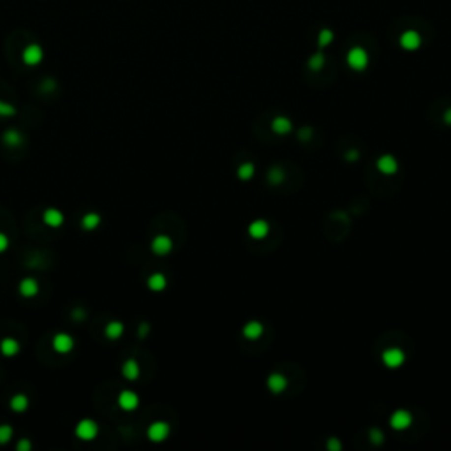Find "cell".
Masks as SVG:
<instances>
[{"instance_id": "obj_1", "label": "cell", "mask_w": 451, "mask_h": 451, "mask_svg": "<svg viewBox=\"0 0 451 451\" xmlns=\"http://www.w3.org/2000/svg\"><path fill=\"white\" fill-rule=\"evenodd\" d=\"M74 434L81 441H93L99 434V425L93 420H90V418H85V420H81L76 425Z\"/></svg>"}, {"instance_id": "obj_2", "label": "cell", "mask_w": 451, "mask_h": 451, "mask_svg": "<svg viewBox=\"0 0 451 451\" xmlns=\"http://www.w3.org/2000/svg\"><path fill=\"white\" fill-rule=\"evenodd\" d=\"M347 63H349V67L354 69V71H363V69H367L368 65V53L363 48H351L349 51H347Z\"/></svg>"}, {"instance_id": "obj_3", "label": "cell", "mask_w": 451, "mask_h": 451, "mask_svg": "<svg viewBox=\"0 0 451 451\" xmlns=\"http://www.w3.org/2000/svg\"><path fill=\"white\" fill-rule=\"evenodd\" d=\"M42 59H44V51H42V48L39 46V44H29V46H25V50H23V53H21V60H23V63L25 65H30V67H34V65H39V63L42 62Z\"/></svg>"}, {"instance_id": "obj_4", "label": "cell", "mask_w": 451, "mask_h": 451, "mask_svg": "<svg viewBox=\"0 0 451 451\" xmlns=\"http://www.w3.org/2000/svg\"><path fill=\"white\" fill-rule=\"evenodd\" d=\"M169 432H171V428H169L168 423L166 421H155V423H152V425L148 426L147 435L152 443H162V441H166V439L169 437Z\"/></svg>"}, {"instance_id": "obj_5", "label": "cell", "mask_w": 451, "mask_h": 451, "mask_svg": "<svg viewBox=\"0 0 451 451\" xmlns=\"http://www.w3.org/2000/svg\"><path fill=\"white\" fill-rule=\"evenodd\" d=\"M51 346H53L55 353L69 354L72 351V347H74V338H72V335L65 333V331H60V333H57L55 337H53Z\"/></svg>"}, {"instance_id": "obj_6", "label": "cell", "mask_w": 451, "mask_h": 451, "mask_svg": "<svg viewBox=\"0 0 451 451\" xmlns=\"http://www.w3.org/2000/svg\"><path fill=\"white\" fill-rule=\"evenodd\" d=\"M400 46L407 51H414L421 46V35L416 30H405L400 35Z\"/></svg>"}, {"instance_id": "obj_7", "label": "cell", "mask_w": 451, "mask_h": 451, "mask_svg": "<svg viewBox=\"0 0 451 451\" xmlns=\"http://www.w3.org/2000/svg\"><path fill=\"white\" fill-rule=\"evenodd\" d=\"M139 405V396L131 390H123L118 395V407L123 411H134Z\"/></svg>"}, {"instance_id": "obj_8", "label": "cell", "mask_w": 451, "mask_h": 451, "mask_svg": "<svg viewBox=\"0 0 451 451\" xmlns=\"http://www.w3.org/2000/svg\"><path fill=\"white\" fill-rule=\"evenodd\" d=\"M173 249V240L166 235H159L152 240V250L157 256H166Z\"/></svg>"}, {"instance_id": "obj_9", "label": "cell", "mask_w": 451, "mask_h": 451, "mask_svg": "<svg viewBox=\"0 0 451 451\" xmlns=\"http://www.w3.org/2000/svg\"><path fill=\"white\" fill-rule=\"evenodd\" d=\"M405 356L404 353H402L400 349H396V347H391V349H386L383 353V361L386 367L390 368H398L404 363Z\"/></svg>"}, {"instance_id": "obj_10", "label": "cell", "mask_w": 451, "mask_h": 451, "mask_svg": "<svg viewBox=\"0 0 451 451\" xmlns=\"http://www.w3.org/2000/svg\"><path fill=\"white\" fill-rule=\"evenodd\" d=\"M413 423V418L407 411H396V413L391 414L390 418V425L395 428V430H405L407 426Z\"/></svg>"}, {"instance_id": "obj_11", "label": "cell", "mask_w": 451, "mask_h": 451, "mask_svg": "<svg viewBox=\"0 0 451 451\" xmlns=\"http://www.w3.org/2000/svg\"><path fill=\"white\" fill-rule=\"evenodd\" d=\"M42 220L46 224L48 228H60L63 224V213L59 208H48L44 213H42Z\"/></svg>"}, {"instance_id": "obj_12", "label": "cell", "mask_w": 451, "mask_h": 451, "mask_svg": "<svg viewBox=\"0 0 451 451\" xmlns=\"http://www.w3.org/2000/svg\"><path fill=\"white\" fill-rule=\"evenodd\" d=\"M18 291H20V295L23 296V298H34L35 295L39 293V284L35 278L32 277H27L23 278L20 282V287H18Z\"/></svg>"}, {"instance_id": "obj_13", "label": "cell", "mask_w": 451, "mask_h": 451, "mask_svg": "<svg viewBox=\"0 0 451 451\" xmlns=\"http://www.w3.org/2000/svg\"><path fill=\"white\" fill-rule=\"evenodd\" d=\"M0 353L4 354L5 358H13V356H16L20 353V342L13 337L2 338V342H0Z\"/></svg>"}, {"instance_id": "obj_14", "label": "cell", "mask_w": 451, "mask_h": 451, "mask_svg": "<svg viewBox=\"0 0 451 451\" xmlns=\"http://www.w3.org/2000/svg\"><path fill=\"white\" fill-rule=\"evenodd\" d=\"M29 405H30L29 396L23 395V393H16V395L9 400V407H11L13 413H25V411L29 409Z\"/></svg>"}, {"instance_id": "obj_15", "label": "cell", "mask_w": 451, "mask_h": 451, "mask_svg": "<svg viewBox=\"0 0 451 451\" xmlns=\"http://www.w3.org/2000/svg\"><path fill=\"white\" fill-rule=\"evenodd\" d=\"M377 169L384 175H393L398 169V164L391 155H383L377 160Z\"/></svg>"}, {"instance_id": "obj_16", "label": "cell", "mask_w": 451, "mask_h": 451, "mask_svg": "<svg viewBox=\"0 0 451 451\" xmlns=\"http://www.w3.org/2000/svg\"><path fill=\"white\" fill-rule=\"evenodd\" d=\"M268 229H270V226H268L266 220H254V222L249 226V235L252 236V238L261 240V238H265V236L268 235Z\"/></svg>"}, {"instance_id": "obj_17", "label": "cell", "mask_w": 451, "mask_h": 451, "mask_svg": "<svg viewBox=\"0 0 451 451\" xmlns=\"http://www.w3.org/2000/svg\"><path fill=\"white\" fill-rule=\"evenodd\" d=\"M122 375L127 381H136L139 377V365L136 360H127L122 365Z\"/></svg>"}, {"instance_id": "obj_18", "label": "cell", "mask_w": 451, "mask_h": 451, "mask_svg": "<svg viewBox=\"0 0 451 451\" xmlns=\"http://www.w3.org/2000/svg\"><path fill=\"white\" fill-rule=\"evenodd\" d=\"M99 224H101V215L95 213V211L85 213L83 219H81V228H83L85 231H93V229H97Z\"/></svg>"}, {"instance_id": "obj_19", "label": "cell", "mask_w": 451, "mask_h": 451, "mask_svg": "<svg viewBox=\"0 0 451 451\" xmlns=\"http://www.w3.org/2000/svg\"><path fill=\"white\" fill-rule=\"evenodd\" d=\"M2 141H4L5 147L16 148L23 143V136H21L18 131H14V129H9V131H5L4 134H2Z\"/></svg>"}, {"instance_id": "obj_20", "label": "cell", "mask_w": 451, "mask_h": 451, "mask_svg": "<svg viewBox=\"0 0 451 451\" xmlns=\"http://www.w3.org/2000/svg\"><path fill=\"white\" fill-rule=\"evenodd\" d=\"M104 333H106V337L110 338V340H117V338L122 337L123 325L120 323V321H111V323H108V325H106Z\"/></svg>"}, {"instance_id": "obj_21", "label": "cell", "mask_w": 451, "mask_h": 451, "mask_svg": "<svg viewBox=\"0 0 451 451\" xmlns=\"http://www.w3.org/2000/svg\"><path fill=\"white\" fill-rule=\"evenodd\" d=\"M286 386H287V381H286V377H284V375L271 374L270 377H268V388H270L273 393L284 391V390H286Z\"/></svg>"}, {"instance_id": "obj_22", "label": "cell", "mask_w": 451, "mask_h": 451, "mask_svg": "<svg viewBox=\"0 0 451 451\" xmlns=\"http://www.w3.org/2000/svg\"><path fill=\"white\" fill-rule=\"evenodd\" d=\"M263 333V325L261 323H257V321H252V323H247L243 328V335L245 338H249V340H256V338H259Z\"/></svg>"}, {"instance_id": "obj_23", "label": "cell", "mask_w": 451, "mask_h": 451, "mask_svg": "<svg viewBox=\"0 0 451 451\" xmlns=\"http://www.w3.org/2000/svg\"><path fill=\"white\" fill-rule=\"evenodd\" d=\"M291 120H287V118L284 117H277L271 122V129H273V132H277V134H287V132L291 131Z\"/></svg>"}, {"instance_id": "obj_24", "label": "cell", "mask_w": 451, "mask_h": 451, "mask_svg": "<svg viewBox=\"0 0 451 451\" xmlns=\"http://www.w3.org/2000/svg\"><path fill=\"white\" fill-rule=\"evenodd\" d=\"M166 284H168V280H166V277L162 273H153L148 277V287L152 291H162L166 287Z\"/></svg>"}, {"instance_id": "obj_25", "label": "cell", "mask_w": 451, "mask_h": 451, "mask_svg": "<svg viewBox=\"0 0 451 451\" xmlns=\"http://www.w3.org/2000/svg\"><path fill=\"white\" fill-rule=\"evenodd\" d=\"M331 41H333V32H331L330 29L321 30L319 35H317V44H319L321 48H325V46H328Z\"/></svg>"}, {"instance_id": "obj_26", "label": "cell", "mask_w": 451, "mask_h": 451, "mask_svg": "<svg viewBox=\"0 0 451 451\" xmlns=\"http://www.w3.org/2000/svg\"><path fill=\"white\" fill-rule=\"evenodd\" d=\"M323 65H325V55L323 53H316V55H312L310 60H308V67L312 69V71H321Z\"/></svg>"}, {"instance_id": "obj_27", "label": "cell", "mask_w": 451, "mask_h": 451, "mask_svg": "<svg viewBox=\"0 0 451 451\" xmlns=\"http://www.w3.org/2000/svg\"><path fill=\"white\" fill-rule=\"evenodd\" d=\"M13 426L11 425H0V444H7L13 439Z\"/></svg>"}, {"instance_id": "obj_28", "label": "cell", "mask_w": 451, "mask_h": 451, "mask_svg": "<svg viewBox=\"0 0 451 451\" xmlns=\"http://www.w3.org/2000/svg\"><path fill=\"white\" fill-rule=\"evenodd\" d=\"M14 115H16V108L13 104L0 101V118H11Z\"/></svg>"}, {"instance_id": "obj_29", "label": "cell", "mask_w": 451, "mask_h": 451, "mask_svg": "<svg viewBox=\"0 0 451 451\" xmlns=\"http://www.w3.org/2000/svg\"><path fill=\"white\" fill-rule=\"evenodd\" d=\"M252 175H254V164H250V162H245V164H241L240 169H238V177H240L241 180H249Z\"/></svg>"}, {"instance_id": "obj_30", "label": "cell", "mask_w": 451, "mask_h": 451, "mask_svg": "<svg viewBox=\"0 0 451 451\" xmlns=\"http://www.w3.org/2000/svg\"><path fill=\"white\" fill-rule=\"evenodd\" d=\"M268 178H270V181L273 185H278L284 180V171L280 168H271L270 173H268Z\"/></svg>"}, {"instance_id": "obj_31", "label": "cell", "mask_w": 451, "mask_h": 451, "mask_svg": "<svg viewBox=\"0 0 451 451\" xmlns=\"http://www.w3.org/2000/svg\"><path fill=\"white\" fill-rule=\"evenodd\" d=\"M368 435H370V441H372V443H374V444H381V443H383V441H384V437H383V432H381V430H377V428H372V430H370V434H368Z\"/></svg>"}, {"instance_id": "obj_32", "label": "cell", "mask_w": 451, "mask_h": 451, "mask_svg": "<svg viewBox=\"0 0 451 451\" xmlns=\"http://www.w3.org/2000/svg\"><path fill=\"white\" fill-rule=\"evenodd\" d=\"M16 450L18 451H30L32 450V443H30L29 439H20L16 444Z\"/></svg>"}, {"instance_id": "obj_33", "label": "cell", "mask_w": 451, "mask_h": 451, "mask_svg": "<svg viewBox=\"0 0 451 451\" xmlns=\"http://www.w3.org/2000/svg\"><path fill=\"white\" fill-rule=\"evenodd\" d=\"M328 450L330 451H340V443H338V439L331 437L328 441Z\"/></svg>"}, {"instance_id": "obj_34", "label": "cell", "mask_w": 451, "mask_h": 451, "mask_svg": "<svg viewBox=\"0 0 451 451\" xmlns=\"http://www.w3.org/2000/svg\"><path fill=\"white\" fill-rule=\"evenodd\" d=\"M7 247H9V238L4 235V233H0V254L4 252Z\"/></svg>"}, {"instance_id": "obj_35", "label": "cell", "mask_w": 451, "mask_h": 451, "mask_svg": "<svg viewBox=\"0 0 451 451\" xmlns=\"http://www.w3.org/2000/svg\"><path fill=\"white\" fill-rule=\"evenodd\" d=\"M148 330H150V326H148L147 323H141V325H139V328H138V335L141 338H145V335L148 333Z\"/></svg>"}, {"instance_id": "obj_36", "label": "cell", "mask_w": 451, "mask_h": 451, "mask_svg": "<svg viewBox=\"0 0 451 451\" xmlns=\"http://www.w3.org/2000/svg\"><path fill=\"white\" fill-rule=\"evenodd\" d=\"M310 134H312V131H310V127H305V129H301V131H300V139H303V141H307V139L310 138Z\"/></svg>"}, {"instance_id": "obj_37", "label": "cell", "mask_w": 451, "mask_h": 451, "mask_svg": "<svg viewBox=\"0 0 451 451\" xmlns=\"http://www.w3.org/2000/svg\"><path fill=\"white\" fill-rule=\"evenodd\" d=\"M72 317H76V319H83V317H87V314H85L81 308H76V310H72Z\"/></svg>"}, {"instance_id": "obj_38", "label": "cell", "mask_w": 451, "mask_h": 451, "mask_svg": "<svg viewBox=\"0 0 451 451\" xmlns=\"http://www.w3.org/2000/svg\"><path fill=\"white\" fill-rule=\"evenodd\" d=\"M346 159L347 160H356V159H358V152H356V150H351V152L346 155Z\"/></svg>"}, {"instance_id": "obj_39", "label": "cell", "mask_w": 451, "mask_h": 451, "mask_svg": "<svg viewBox=\"0 0 451 451\" xmlns=\"http://www.w3.org/2000/svg\"><path fill=\"white\" fill-rule=\"evenodd\" d=\"M444 122L450 123V125H451V108L446 111V113H444Z\"/></svg>"}]
</instances>
